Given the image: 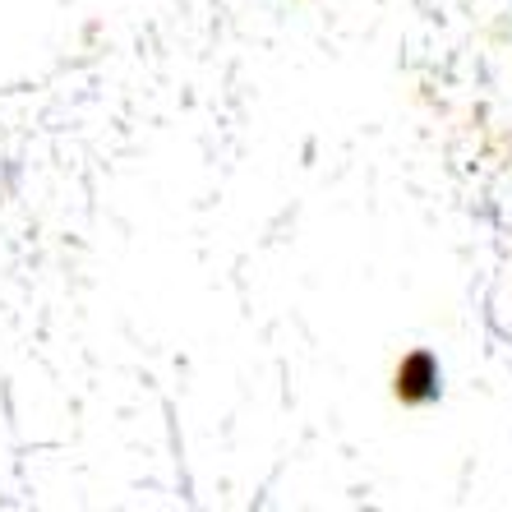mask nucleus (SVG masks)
I'll return each instance as SVG.
<instances>
[{
    "label": "nucleus",
    "instance_id": "obj_1",
    "mask_svg": "<svg viewBox=\"0 0 512 512\" xmlns=\"http://www.w3.org/2000/svg\"><path fill=\"white\" fill-rule=\"evenodd\" d=\"M393 397L397 406H429L439 397V365L429 351H406L393 370Z\"/></svg>",
    "mask_w": 512,
    "mask_h": 512
}]
</instances>
